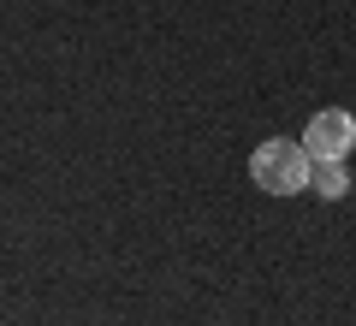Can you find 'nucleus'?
Wrapping results in <instances>:
<instances>
[{
    "mask_svg": "<svg viewBox=\"0 0 356 326\" xmlns=\"http://www.w3.org/2000/svg\"><path fill=\"white\" fill-rule=\"evenodd\" d=\"M250 178L267 196H297V190H309V178H315V154H309L303 142H291V137H267L261 149L250 154Z\"/></svg>",
    "mask_w": 356,
    "mask_h": 326,
    "instance_id": "obj_1",
    "label": "nucleus"
},
{
    "mask_svg": "<svg viewBox=\"0 0 356 326\" xmlns=\"http://www.w3.org/2000/svg\"><path fill=\"white\" fill-rule=\"evenodd\" d=\"M303 149L315 154V161H350V149H356V119L344 113V107H321V113L309 119V131H303Z\"/></svg>",
    "mask_w": 356,
    "mask_h": 326,
    "instance_id": "obj_2",
    "label": "nucleus"
},
{
    "mask_svg": "<svg viewBox=\"0 0 356 326\" xmlns=\"http://www.w3.org/2000/svg\"><path fill=\"white\" fill-rule=\"evenodd\" d=\"M309 190H315V196H327V202H344V196H350V166H344V161H315Z\"/></svg>",
    "mask_w": 356,
    "mask_h": 326,
    "instance_id": "obj_3",
    "label": "nucleus"
}]
</instances>
